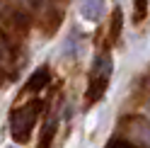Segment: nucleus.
<instances>
[{"label":"nucleus","instance_id":"nucleus-2","mask_svg":"<svg viewBox=\"0 0 150 148\" xmlns=\"http://www.w3.org/2000/svg\"><path fill=\"white\" fill-rule=\"evenodd\" d=\"M41 102H27L20 105L10 112V136L15 138V143H27L34 131V124L39 119Z\"/></svg>","mask_w":150,"mask_h":148},{"label":"nucleus","instance_id":"nucleus-1","mask_svg":"<svg viewBox=\"0 0 150 148\" xmlns=\"http://www.w3.org/2000/svg\"><path fill=\"white\" fill-rule=\"evenodd\" d=\"M109 78H111V56L109 53H102L95 61L92 70H90V80H87V90H85V109L95 107L107 95Z\"/></svg>","mask_w":150,"mask_h":148},{"label":"nucleus","instance_id":"nucleus-8","mask_svg":"<svg viewBox=\"0 0 150 148\" xmlns=\"http://www.w3.org/2000/svg\"><path fill=\"white\" fill-rule=\"evenodd\" d=\"M104 148H138V146L136 143H128V141H121V138H111Z\"/></svg>","mask_w":150,"mask_h":148},{"label":"nucleus","instance_id":"nucleus-5","mask_svg":"<svg viewBox=\"0 0 150 148\" xmlns=\"http://www.w3.org/2000/svg\"><path fill=\"white\" fill-rule=\"evenodd\" d=\"M56 129H58V122H49V126L44 129V134H41V141H39V148H51L53 143V136H56Z\"/></svg>","mask_w":150,"mask_h":148},{"label":"nucleus","instance_id":"nucleus-9","mask_svg":"<svg viewBox=\"0 0 150 148\" xmlns=\"http://www.w3.org/2000/svg\"><path fill=\"white\" fill-rule=\"evenodd\" d=\"M7 148H10V146H7Z\"/></svg>","mask_w":150,"mask_h":148},{"label":"nucleus","instance_id":"nucleus-3","mask_svg":"<svg viewBox=\"0 0 150 148\" xmlns=\"http://www.w3.org/2000/svg\"><path fill=\"white\" fill-rule=\"evenodd\" d=\"M80 12L87 22H99L104 15V0H82Z\"/></svg>","mask_w":150,"mask_h":148},{"label":"nucleus","instance_id":"nucleus-7","mask_svg":"<svg viewBox=\"0 0 150 148\" xmlns=\"http://www.w3.org/2000/svg\"><path fill=\"white\" fill-rule=\"evenodd\" d=\"M121 20H124V15L121 10H114V17H111V34H109V44H114L121 34Z\"/></svg>","mask_w":150,"mask_h":148},{"label":"nucleus","instance_id":"nucleus-4","mask_svg":"<svg viewBox=\"0 0 150 148\" xmlns=\"http://www.w3.org/2000/svg\"><path fill=\"white\" fill-rule=\"evenodd\" d=\"M49 80H51L49 68H39V70L32 73L29 80H27V90H41L44 85H49Z\"/></svg>","mask_w":150,"mask_h":148},{"label":"nucleus","instance_id":"nucleus-6","mask_svg":"<svg viewBox=\"0 0 150 148\" xmlns=\"http://www.w3.org/2000/svg\"><path fill=\"white\" fill-rule=\"evenodd\" d=\"M133 24H140L148 17V0H133Z\"/></svg>","mask_w":150,"mask_h":148}]
</instances>
